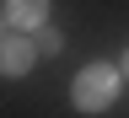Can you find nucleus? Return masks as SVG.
Segmentation results:
<instances>
[{
	"label": "nucleus",
	"instance_id": "nucleus-1",
	"mask_svg": "<svg viewBox=\"0 0 129 118\" xmlns=\"http://www.w3.org/2000/svg\"><path fill=\"white\" fill-rule=\"evenodd\" d=\"M113 97H118V70H113V64H86V70L75 75V107L97 113V107H108Z\"/></svg>",
	"mask_w": 129,
	"mask_h": 118
},
{
	"label": "nucleus",
	"instance_id": "nucleus-2",
	"mask_svg": "<svg viewBox=\"0 0 129 118\" xmlns=\"http://www.w3.org/2000/svg\"><path fill=\"white\" fill-rule=\"evenodd\" d=\"M32 54H38V43H27L22 32H6L0 38V75H27Z\"/></svg>",
	"mask_w": 129,
	"mask_h": 118
},
{
	"label": "nucleus",
	"instance_id": "nucleus-3",
	"mask_svg": "<svg viewBox=\"0 0 129 118\" xmlns=\"http://www.w3.org/2000/svg\"><path fill=\"white\" fill-rule=\"evenodd\" d=\"M6 11H11L16 27H38L43 16H48V0H6Z\"/></svg>",
	"mask_w": 129,
	"mask_h": 118
},
{
	"label": "nucleus",
	"instance_id": "nucleus-4",
	"mask_svg": "<svg viewBox=\"0 0 129 118\" xmlns=\"http://www.w3.org/2000/svg\"><path fill=\"white\" fill-rule=\"evenodd\" d=\"M38 48H43V54H59V48H64V38H59V32H48V27H43V43H38Z\"/></svg>",
	"mask_w": 129,
	"mask_h": 118
},
{
	"label": "nucleus",
	"instance_id": "nucleus-5",
	"mask_svg": "<svg viewBox=\"0 0 129 118\" xmlns=\"http://www.w3.org/2000/svg\"><path fill=\"white\" fill-rule=\"evenodd\" d=\"M124 70H129V54H124Z\"/></svg>",
	"mask_w": 129,
	"mask_h": 118
}]
</instances>
